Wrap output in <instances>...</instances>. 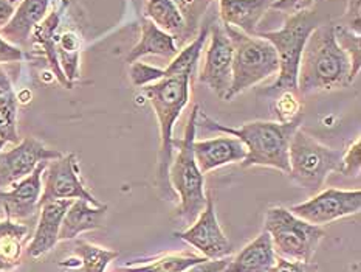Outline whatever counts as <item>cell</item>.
Returning <instances> with one entry per match:
<instances>
[{
  "label": "cell",
  "mask_w": 361,
  "mask_h": 272,
  "mask_svg": "<svg viewBox=\"0 0 361 272\" xmlns=\"http://www.w3.org/2000/svg\"><path fill=\"white\" fill-rule=\"evenodd\" d=\"M209 27L211 23H205L199 31V35L195 36L192 42L188 44L185 49L177 53L172 61L169 62V66L164 70V76H176V75H188V76H194L195 73V67L199 64V59L203 53V47H205V42L209 35Z\"/></svg>",
  "instance_id": "cell-28"
},
{
  "label": "cell",
  "mask_w": 361,
  "mask_h": 272,
  "mask_svg": "<svg viewBox=\"0 0 361 272\" xmlns=\"http://www.w3.org/2000/svg\"><path fill=\"white\" fill-rule=\"evenodd\" d=\"M14 13V5L10 0H0V27H4L5 23L11 19Z\"/></svg>",
  "instance_id": "cell-39"
},
{
  "label": "cell",
  "mask_w": 361,
  "mask_h": 272,
  "mask_svg": "<svg viewBox=\"0 0 361 272\" xmlns=\"http://www.w3.org/2000/svg\"><path fill=\"white\" fill-rule=\"evenodd\" d=\"M228 263H230L228 256H224V259H216V260L205 259L197 264H192L191 268H188L183 272H225L226 266H228Z\"/></svg>",
  "instance_id": "cell-37"
},
{
  "label": "cell",
  "mask_w": 361,
  "mask_h": 272,
  "mask_svg": "<svg viewBox=\"0 0 361 272\" xmlns=\"http://www.w3.org/2000/svg\"><path fill=\"white\" fill-rule=\"evenodd\" d=\"M197 112L199 106L195 105L188 119L183 137L172 142L178 151L176 158H172L168 173L171 190L180 199L176 216L185 225L192 224L207 204L205 177H203L205 175H202L199 170L192 150L197 134Z\"/></svg>",
  "instance_id": "cell-3"
},
{
  "label": "cell",
  "mask_w": 361,
  "mask_h": 272,
  "mask_svg": "<svg viewBox=\"0 0 361 272\" xmlns=\"http://www.w3.org/2000/svg\"><path fill=\"white\" fill-rule=\"evenodd\" d=\"M42 177L44 190L39 199V208L45 202L61 199H84L95 207L103 206L84 185L76 154L73 153L62 154L61 158L50 160Z\"/></svg>",
  "instance_id": "cell-9"
},
{
  "label": "cell",
  "mask_w": 361,
  "mask_h": 272,
  "mask_svg": "<svg viewBox=\"0 0 361 272\" xmlns=\"http://www.w3.org/2000/svg\"><path fill=\"white\" fill-rule=\"evenodd\" d=\"M4 213V208H2V206H0V215H2Z\"/></svg>",
  "instance_id": "cell-42"
},
{
  "label": "cell",
  "mask_w": 361,
  "mask_h": 272,
  "mask_svg": "<svg viewBox=\"0 0 361 272\" xmlns=\"http://www.w3.org/2000/svg\"><path fill=\"white\" fill-rule=\"evenodd\" d=\"M343 153L323 145L298 129L288 146L290 181L309 191H318L334 171H340Z\"/></svg>",
  "instance_id": "cell-8"
},
{
  "label": "cell",
  "mask_w": 361,
  "mask_h": 272,
  "mask_svg": "<svg viewBox=\"0 0 361 272\" xmlns=\"http://www.w3.org/2000/svg\"><path fill=\"white\" fill-rule=\"evenodd\" d=\"M276 114L281 123H287L300 117V101L298 95L293 92H282L279 93V100L276 103Z\"/></svg>",
  "instance_id": "cell-32"
},
{
  "label": "cell",
  "mask_w": 361,
  "mask_h": 272,
  "mask_svg": "<svg viewBox=\"0 0 361 272\" xmlns=\"http://www.w3.org/2000/svg\"><path fill=\"white\" fill-rule=\"evenodd\" d=\"M10 2H11V4H13V5H14V4H16V2H19V0H10Z\"/></svg>",
  "instance_id": "cell-41"
},
{
  "label": "cell",
  "mask_w": 361,
  "mask_h": 272,
  "mask_svg": "<svg viewBox=\"0 0 361 272\" xmlns=\"http://www.w3.org/2000/svg\"><path fill=\"white\" fill-rule=\"evenodd\" d=\"M23 58L22 49L10 44L0 36V62H14Z\"/></svg>",
  "instance_id": "cell-38"
},
{
  "label": "cell",
  "mask_w": 361,
  "mask_h": 272,
  "mask_svg": "<svg viewBox=\"0 0 361 272\" xmlns=\"http://www.w3.org/2000/svg\"><path fill=\"white\" fill-rule=\"evenodd\" d=\"M203 260L205 256L194 254H164L155 259L128 263L118 268V272H183Z\"/></svg>",
  "instance_id": "cell-25"
},
{
  "label": "cell",
  "mask_w": 361,
  "mask_h": 272,
  "mask_svg": "<svg viewBox=\"0 0 361 272\" xmlns=\"http://www.w3.org/2000/svg\"><path fill=\"white\" fill-rule=\"evenodd\" d=\"M129 76H130L132 84L135 85V88H145V85H149L161 80L164 76V70L145 64V62H132Z\"/></svg>",
  "instance_id": "cell-31"
},
{
  "label": "cell",
  "mask_w": 361,
  "mask_h": 272,
  "mask_svg": "<svg viewBox=\"0 0 361 272\" xmlns=\"http://www.w3.org/2000/svg\"><path fill=\"white\" fill-rule=\"evenodd\" d=\"M58 25H59V13L53 10L50 14H47V18L33 30L31 37L35 39L36 44L42 47L45 57L49 58L53 72H54V75H56L59 83L62 85H66L67 89H72L73 84L67 81V78H66L64 72L61 70L59 61H58L56 39H54V33H56Z\"/></svg>",
  "instance_id": "cell-26"
},
{
  "label": "cell",
  "mask_w": 361,
  "mask_h": 272,
  "mask_svg": "<svg viewBox=\"0 0 361 272\" xmlns=\"http://www.w3.org/2000/svg\"><path fill=\"white\" fill-rule=\"evenodd\" d=\"M174 237L186 241L188 244L197 249L208 260L224 259L233 251L228 237L225 235L221 224H219L214 199L211 193H207V204L195 221L183 232H174Z\"/></svg>",
  "instance_id": "cell-12"
},
{
  "label": "cell",
  "mask_w": 361,
  "mask_h": 272,
  "mask_svg": "<svg viewBox=\"0 0 361 272\" xmlns=\"http://www.w3.org/2000/svg\"><path fill=\"white\" fill-rule=\"evenodd\" d=\"M264 230L281 259L310 263L326 232L319 225L301 220L284 207H271L265 213Z\"/></svg>",
  "instance_id": "cell-7"
},
{
  "label": "cell",
  "mask_w": 361,
  "mask_h": 272,
  "mask_svg": "<svg viewBox=\"0 0 361 272\" xmlns=\"http://www.w3.org/2000/svg\"><path fill=\"white\" fill-rule=\"evenodd\" d=\"M224 28L233 44L231 88L225 97V101H231L239 93L276 75L279 62L276 50L267 39L245 35L228 25Z\"/></svg>",
  "instance_id": "cell-6"
},
{
  "label": "cell",
  "mask_w": 361,
  "mask_h": 272,
  "mask_svg": "<svg viewBox=\"0 0 361 272\" xmlns=\"http://www.w3.org/2000/svg\"><path fill=\"white\" fill-rule=\"evenodd\" d=\"M350 83V61L336 42L335 25L319 23L304 45L298 70V93L310 95L343 89Z\"/></svg>",
  "instance_id": "cell-2"
},
{
  "label": "cell",
  "mask_w": 361,
  "mask_h": 272,
  "mask_svg": "<svg viewBox=\"0 0 361 272\" xmlns=\"http://www.w3.org/2000/svg\"><path fill=\"white\" fill-rule=\"evenodd\" d=\"M313 4H315V0H274L271 8L287 16H293L309 11Z\"/></svg>",
  "instance_id": "cell-34"
},
{
  "label": "cell",
  "mask_w": 361,
  "mask_h": 272,
  "mask_svg": "<svg viewBox=\"0 0 361 272\" xmlns=\"http://www.w3.org/2000/svg\"><path fill=\"white\" fill-rule=\"evenodd\" d=\"M145 18L174 37L186 30V19L176 0H146Z\"/></svg>",
  "instance_id": "cell-24"
},
{
  "label": "cell",
  "mask_w": 361,
  "mask_h": 272,
  "mask_svg": "<svg viewBox=\"0 0 361 272\" xmlns=\"http://www.w3.org/2000/svg\"><path fill=\"white\" fill-rule=\"evenodd\" d=\"M73 251L75 256L58 263L62 272H106L109 264L120 255L118 251L99 247L84 240L75 241Z\"/></svg>",
  "instance_id": "cell-22"
},
{
  "label": "cell",
  "mask_w": 361,
  "mask_h": 272,
  "mask_svg": "<svg viewBox=\"0 0 361 272\" xmlns=\"http://www.w3.org/2000/svg\"><path fill=\"white\" fill-rule=\"evenodd\" d=\"M191 76L188 75H176L161 78L149 85L141 88L143 95L151 103L154 112L159 120L160 128V153H159V179L161 181V187L169 185V167L172 162V153H174V138H172V131L177 119L186 107L190 101L191 90ZM174 193V191H172Z\"/></svg>",
  "instance_id": "cell-4"
},
{
  "label": "cell",
  "mask_w": 361,
  "mask_h": 272,
  "mask_svg": "<svg viewBox=\"0 0 361 272\" xmlns=\"http://www.w3.org/2000/svg\"><path fill=\"white\" fill-rule=\"evenodd\" d=\"M75 199H61L50 201L41 206V216L33 240L27 247V252L31 259H41L49 254L51 249L59 243V229L62 218H64L67 208L72 206Z\"/></svg>",
  "instance_id": "cell-16"
},
{
  "label": "cell",
  "mask_w": 361,
  "mask_h": 272,
  "mask_svg": "<svg viewBox=\"0 0 361 272\" xmlns=\"http://www.w3.org/2000/svg\"><path fill=\"white\" fill-rule=\"evenodd\" d=\"M106 213V204L95 207L84 199H75L72 202V206L67 208L64 218H62L59 229V241L75 240L84 232L103 229Z\"/></svg>",
  "instance_id": "cell-19"
},
{
  "label": "cell",
  "mask_w": 361,
  "mask_h": 272,
  "mask_svg": "<svg viewBox=\"0 0 361 272\" xmlns=\"http://www.w3.org/2000/svg\"><path fill=\"white\" fill-rule=\"evenodd\" d=\"M5 145V142H4V140L2 138H0V150H2V146Z\"/></svg>",
  "instance_id": "cell-40"
},
{
  "label": "cell",
  "mask_w": 361,
  "mask_h": 272,
  "mask_svg": "<svg viewBox=\"0 0 361 272\" xmlns=\"http://www.w3.org/2000/svg\"><path fill=\"white\" fill-rule=\"evenodd\" d=\"M28 235V225L5 218L0 221V272H13L20 264L22 241Z\"/></svg>",
  "instance_id": "cell-23"
},
{
  "label": "cell",
  "mask_w": 361,
  "mask_h": 272,
  "mask_svg": "<svg viewBox=\"0 0 361 272\" xmlns=\"http://www.w3.org/2000/svg\"><path fill=\"white\" fill-rule=\"evenodd\" d=\"M318 25V14L309 10L287 16L284 25L279 30L257 31L256 36L267 39L274 47L279 62L278 80L269 89H265V93L279 95L282 92H293L300 95L298 93V70H300L301 54L310 33Z\"/></svg>",
  "instance_id": "cell-5"
},
{
  "label": "cell",
  "mask_w": 361,
  "mask_h": 272,
  "mask_svg": "<svg viewBox=\"0 0 361 272\" xmlns=\"http://www.w3.org/2000/svg\"><path fill=\"white\" fill-rule=\"evenodd\" d=\"M273 2L274 0H219L222 23L245 35L256 36L259 22Z\"/></svg>",
  "instance_id": "cell-18"
},
{
  "label": "cell",
  "mask_w": 361,
  "mask_h": 272,
  "mask_svg": "<svg viewBox=\"0 0 361 272\" xmlns=\"http://www.w3.org/2000/svg\"><path fill=\"white\" fill-rule=\"evenodd\" d=\"M343 20V27L361 35V0H348V10Z\"/></svg>",
  "instance_id": "cell-35"
},
{
  "label": "cell",
  "mask_w": 361,
  "mask_h": 272,
  "mask_svg": "<svg viewBox=\"0 0 361 272\" xmlns=\"http://www.w3.org/2000/svg\"><path fill=\"white\" fill-rule=\"evenodd\" d=\"M361 168V138L358 137L346 153L341 155L340 173L344 176H358Z\"/></svg>",
  "instance_id": "cell-33"
},
{
  "label": "cell",
  "mask_w": 361,
  "mask_h": 272,
  "mask_svg": "<svg viewBox=\"0 0 361 272\" xmlns=\"http://www.w3.org/2000/svg\"><path fill=\"white\" fill-rule=\"evenodd\" d=\"M335 37L350 61V80L354 81L361 67V35L343 25H335Z\"/></svg>",
  "instance_id": "cell-30"
},
{
  "label": "cell",
  "mask_w": 361,
  "mask_h": 272,
  "mask_svg": "<svg viewBox=\"0 0 361 272\" xmlns=\"http://www.w3.org/2000/svg\"><path fill=\"white\" fill-rule=\"evenodd\" d=\"M49 162L39 163L33 173L14 184L11 190H0V206L6 218L20 223L36 215L42 194V175Z\"/></svg>",
  "instance_id": "cell-14"
},
{
  "label": "cell",
  "mask_w": 361,
  "mask_h": 272,
  "mask_svg": "<svg viewBox=\"0 0 361 272\" xmlns=\"http://www.w3.org/2000/svg\"><path fill=\"white\" fill-rule=\"evenodd\" d=\"M288 210L301 220L321 227L341 218L357 215L361 210V190L327 189Z\"/></svg>",
  "instance_id": "cell-10"
},
{
  "label": "cell",
  "mask_w": 361,
  "mask_h": 272,
  "mask_svg": "<svg viewBox=\"0 0 361 272\" xmlns=\"http://www.w3.org/2000/svg\"><path fill=\"white\" fill-rule=\"evenodd\" d=\"M270 272H317V264L310 263H301V261H292L278 256L276 263L271 268Z\"/></svg>",
  "instance_id": "cell-36"
},
{
  "label": "cell",
  "mask_w": 361,
  "mask_h": 272,
  "mask_svg": "<svg viewBox=\"0 0 361 272\" xmlns=\"http://www.w3.org/2000/svg\"><path fill=\"white\" fill-rule=\"evenodd\" d=\"M16 117H18V97H16L10 78L0 67V138L5 143H18L19 140Z\"/></svg>",
  "instance_id": "cell-27"
},
{
  "label": "cell",
  "mask_w": 361,
  "mask_h": 272,
  "mask_svg": "<svg viewBox=\"0 0 361 272\" xmlns=\"http://www.w3.org/2000/svg\"><path fill=\"white\" fill-rule=\"evenodd\" d=\"M178 53L176 37L168 33H164L159 27H155L154 23L146 19L145 16L141 18V35L140 41L137 45H133V49L128 54V62H137L141 57H146V54H154V57L166 58L171 59L174 58Z\"/></svg>",
  "instance_id": "cell-21"
},
{
  "label": "cell",
  "mask_w": 361,
  "mask_h": 272,
  "mask_svg": "<svg viewBox=\"0 0 361 272\" xmlns=\"http://www.w3.org/2000/svg\"><path fill=\"white\" fill-rule=\"evenodd\" d=\"M56 52L59 66L64 69L62 72H64L67 81L73 84L80 76V72H78L80 70V37L72 31H66L56 42Z\"/></svg>",
  "instance_id": "cell-29"
},
{
  "label": "cell",
  "mask_w": 361,
  "mask_h": 272,
  "mask_svg": "<svg viewBox=\"0 0 361 272\" xmlns=\"http://www.w3.org/2000/svg\"><path fill=\"white\" fill-rule=\"evenodd\" d=\"M278 260L269 232L262 230L240 252L230 259L225 272H270Z\"/></svg>",
  "instance_id": "cell-20"
},
{
  "label": "cell",
  "mask_w": 361,
  "mask_h": 272,
  "mask_svg": "<svg viewBox=\"0 0 361 272\" xmlns=\"http://www.w3.org/2000/svg\"><path fill=\"white\" fill-rule=\"evenodd\" d=\"M302 123V115L295 120L281 122H250L239 128H231L211 119L199 107L197 126L207 131L224 132L226 136L239 138L247 148V158L240 162L242 168L250 167H267L288 175V146L295 132L300 129Z\"/></svg>",
  "instance_id": "cell-1"
},
{
  "label": "cell",
  "mask_w": 361,
  "mask_h": 272,
  "mask_svg": "<svg viewBox=\"0 0 361 272\" xmlns=\"http://www.w3.org/2000/svg\"><path fill=\"white\" fill-rule=\"evenodd\" d=\"M50 0H22L11 19L0 27V36L20 49L28 42L33 30L47 18Z\"/></svg>",
  "instance_id": "cell-17"
},
{
  "label": "cell",
  "mask_w": 361,
  "mask_h": 272,
  "mask_svg": "<svg viewBox=\"0 0 361 272\" xmlns=\"http://www.w3.org/2000/svg\"><path fill=\"white\" fill-rule=\"evenodd\" d=\"M62 153L47 148L35 137H25L13 150L0 151V190L13 187L35 171L41 162L54 160Z\"/></svg>",
  "instance_id": "cell-13"
},
{
  "label": "cell",
  "mask_w": 361,
  "mask_h": 272,
  "mask_svg": "<svg viewBox=\"0 0 361 272\" xmlns=\"http://www.w3.org/2000/svg\"><path fill=\"white\" fill-rule=\"evenodd\" d=\"M208 39L209 44L205 50V61L199 81L208 85L219 98L225 100L231 88L233 44L222 23H211Z\"/></svg>",
  "instance_id": "cell-11"
},
{
  "label": "cell",
  "mask_w": 361,
  "mask_h": 272,
  "mask_svg": "<svg viewBox=\"0 0 361 272\" xmlns=\"http://www.w3.org/2000/svg\"><path fill=\"white\" fill-rule=\"evenodd\" d=\"M194 158L202 175L221 168L230 163L242 162L247 158V148L239 138L233 136H221L208 140H194Z\"/></svg>",
  "instance_id": "cell-15"
}]
</instances>
